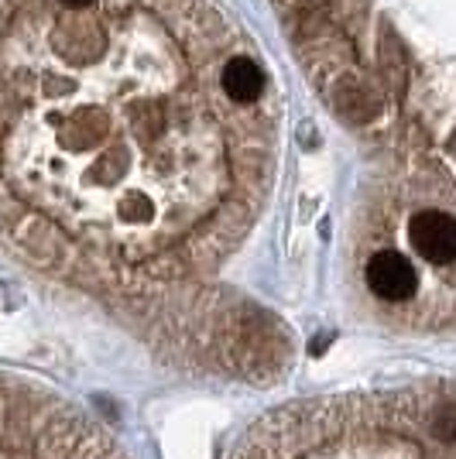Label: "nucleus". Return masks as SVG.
Here are the masks:
<instances>
[{"mask_svg":"<svg viewBox=\"0 0 456 459\" xmlns=\"http://www.w3.org/2000/svg\"><path fill=\"white\" fill-rule=\"evenodd\" d=\"M278 86L220 0H0V237L58 274H179L254 223Z\"/></svg>","mask_w":456,"mask_h":459,"instance_id":"nucleus-1","label":"nucleus"},{"mask_svg":"<svg viewBox=\"0 0 456 459\" xmlns=\"http://www.w3.org/2000/svg\"><path fill=\"white\" fill-rule=\"evenodd\" d=\"M326 110L388 172L456 178V0H271Z\"/></svg>","mask_w":456,"mask_h":459,"instance_id":"nucleus-2","label":"nucleus"}]
</instances>
